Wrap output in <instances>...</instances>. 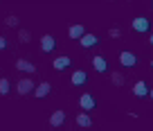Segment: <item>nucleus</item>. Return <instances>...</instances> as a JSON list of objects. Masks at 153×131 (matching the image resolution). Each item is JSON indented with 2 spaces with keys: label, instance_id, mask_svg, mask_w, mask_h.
Masks as SVG:
<instances>
[{
  "label": "nucleus",
  "instance_id": "nucleus-20",
  "mask_svg": "<svg viewBox=\"0 0 153 131\" xmlns=\"http://www.w3.org/2000/svg\"><path fill=\"white\" fill-rule=\"evenodd\" d=\"M7 48V39H2V36H0V50H5Z\"/></svg>",
  "mask_w": 153,
  "mask_h": 131
},
{
  "label": "nucleus",
  "instance_id": "nucleus-11",
  "mask_svg": "<svg viewBox=\"0 0 153 131\" xmlns=\"http://www.w3.org/2000/svg\"><path fill=\"white\" fill-rule=\"evenodd\" d=\"M92 66H95L97 73H106V68H108V63H106L104 57H95V59H92Z\"/></svg>",
  "mask_w": 153,
  "mask_h": 131
},
{
  "label": "nucleus",
  "instance_id": "nucleus-22",
  "mask_svg": "<svg viewBox=\"0 0 153 131\" xmlns=\"http://www.w3.org/2000/svg\"><path fill=\"white\" fill-rule=\"evenodd\" d=\"M149 95H151V97H153V88H151V91H149Z\"/></svg>",
  "mask_w": 153,
  "mask_h": 131
},
{
  "label": "nucleus",
  "instance_id": "nucleus-17",
  "mask_svg": "<svg viewBox=\"0 0 153 131\" xmlns=\"http://www.w3.org/2000/svg\"><path fill=\"white\" fill-rule=\"evenodd\" d=\"M7 27H16V25H18V18H16V16H7Z\"/></svg>",
  "mask_w": 153,
  "mask_h": 131
},
{
  "label": "nucleus",
  "instance_id": "nucleus-14",
  "mask_svg": "<svg viewBox=\"0 0 153 131\" xmlns=\"http://www.w3.org/2000/svg\"><path fill=\"white\" fill-rule=\"evenodd\" d=\"M72 63V59H68V57H59V59H54V68L56 70H63V68H68Z\"/></svg>",
  "mask_w": 153,
  "mask_h": 131
},
{
  "label": "nucleus",
  "instance_id": "nucleus-21",
  "mask_svg": "<svg viewBox=\"0 0 153 131\" xmlns=\"http://www.w3.org/2000/svg\"><path fill=\"white\" fill-rule=\"evenodd\" d=\"M149 43H151V45H153V34H151V39H149Z\"/></svg>",
  "mask_w": 153,
  "mask_h": 131
},
{
  "label": "nucleus",
  "instance_id": "nucleus-12",
  "mask_svg": "<svg viewBox=\"0 0 153 131\" xmlns=\"http://www.w3.org/2000/svg\"><path fill=\"white\" fill-rule=\"evenodd\" d=\"M63 120H65V113L56 111V113H52V118H50V124H52V127H61Z\"/></svg>",
  "mask_w": 153,
  "mask_h": 131
},
{
  "label": "nucleus",
  "instance_id": "nucleus-7",
  "mask_svg": "<svg viewBox=\"0 0 153 131\" xmlns=\"http://www.w3.org/2000/svg\"><path fill=\"white\" fill-rule=\"evenodd\" d=\"M54 45H56V41H54L50 34H45L43 39H41V48H43V52H52Z\"/></svg>",
  "mask_w": 153,
  "mask_h": 131
},
{
  "label": "nucleus",
  "instance_id": "nucleus-1",
  "mask_svg": "<svg viewBox=\"0 0 153 131\" xmlns=\"http://www.w3.org/2000/svg\"><path fill=\"white\" fill-rule=\"evenodd\" d=\"M34 82H32V77H25V79H20L18 82V86H16V91L20 93V95H27V93H32L34 91Z\"/></svg>",
  "mask_w": 153,
  "mask_h": 131
},
{
  "label": "nucleus",
  "instance_id": "nucleus-3",
  "mask_svg": "<svg viewBox=\"0 0 153 131\" xmlns=\"http://www.w3.org/2000/svg\"><path fill=\"white\" fill-rule=\"evenodd\" d=\"M16 68L23 70V73H29V75L36 73V66H34V63H29V61H25V59H18V61H16Z\"/></svg>",
  "mask_w": 153,
  "mask_h": 131
},
{
  "label": "nucleus",
  "instance_id": "nucleus-19",
  "mask_svg": "<svg viewBox=\"0 0 153 131\" xmlns=\"http://www.w3.org/2000/svg\"><path fill=\"white\" fill-rule=\"evenodd\" d=\"M20 41H23V43H27V41H29V34H27V32H20Z\"/></svg>",
  "mask_w": 153,
  "mask_h": 131
},
{
  "label": "nucleus",
  "instance_id": "nucleus-8",
  "mask_svg": "<svg viewBox=\"0 0 153 131\" xmlns=\"http://www.w3.org/2000/svg\"><path fill=\"white\" fill-rule=\"evenodd\" d=\"M86 79H88L86 70H74V73H72V84H74V86H81V84H86Z\"/></svg>",
  "mask_w": 153,
  "mask_h": 131
},
{
  "label": "nucleus",
  "instance_id": "nucleus-2",
  "mask_svg": "<svg viewBox=\"0 0 153 131\" xmlns=\"http://www.w3.org/2000/svg\"><path fill=\"white\" fill-rule=\"evenodd\" d=\"M120 63L131 68V66H135V63H137V57H135L133 52H122V54H120Z\"/></svg>",
  "mask_w": 153,
  "mask_h": 131
},
{
  "label": "nucleus",
  "instance_id": "nucleus-6",
  "mask_svg": "<svg viewBox=\"0 0 153 131\" xmlns=\"http://www.w3.org/2000/svg\"><path fill=\"white\" fill-rule=\"evenodd\" d=\"M50 93H52V86H50L48 82L38 84V86L34 88V95H36V97H45V95H50Z\"/></svg>",
  "mask_w": 153,
  "mask_h": 131
},
{
  "label": "nucleus",
  "instance_id": "nucleus-15",
  "mask_svg": "<svg viewBox=\"0 0 153 131\" xmlns=\"http://www.w3.org/2000/svg\"><path fill=\"white\" fill-rule=\"evenodd\" d=\"M76 124L88 129V127L92 124V120H90V115H88V113H79V115H76Z\"/></svg>",
  "mask_w": 153,
  "mask_h": 131
},
{
  "label": "nucleus",
  "instance_id": "nucleus-5",
  "mask_svg": "<svg viewBox=\"0 0 153 131\" xmlns=\"http://www.w3.org/2000/svg\"><path fill=\"white\" fill-rule=\"evenodd\" d=\"M68 34H70V39H81V36L86 34V27H83L81 23H76V25H72V27L68 29Z\"/></svg>",
  "mask_w": 153,
  "mask_h": 131
},
{
  "label": "nucleus",
  "instance_id": "nucleus-16",
  "mask_svg": "<svg viewBox=\"0 0 153 131\" xmlns=\"http://www.w3.org/2000/svg\"><path fill=\"white\" fill-rule=\"evenodd\" d=\"M9 93V79H0V95Z\"/></svg>",
  "mask_w": 153,
  "mask_h": 131
},
{
  "label": "nucleus",
  "instance_id": "nucleus-13",
  "mask_svg": "<svg viewBox=\"0 0 153 131\" xmlns=\"http://www.w3.org/2000/svg\"><path fill=\"white\" fill-rule=\"evenodd\" d=\"M133 29L135 32H146L149 29V20L146 18H135L133 20Z\"/></svg>",
  "mask_w": 153,
  "mask_h": 131
},
{
  "label": "nucleus",
  "instance_id": "nucleus-9",
  "mask_svg": "<svg viewBox=\"0 0 153 131\" xmlns=\"http://www.w3.org/2000/svg\"><path fill=\"white\" fill-rule=\"evenodd\" d=\"M133 93H135L137 97H146V95H149V86H146L144 82H135V86H133Z\"/></svg>",
  "mask_w": 153,
  "mask_h": 131
},
{
  "label": "nucleus",
  "instance_id": "nucleus-10",
  "mask_svg": "<svg viewBox=\"0 0 153 131\" xmlns=\"http://www.w3.org/2000/svg\"><path fill=\"white\" fill-rule=\"evenodd\" d=\"M79 43H81L83 48H92V45H97V36L95 34H83L81 39H79Z\"/></svg>",
  "mask_w": 153,
  "mask_h": 131
},
{
  "label": "nucleus",
  "instance_id": "nucleus-18",
  "mask_svg": "<svg viewBox=\"0 0 153 131\" xmlns=\"http://www.w3.org/2000/svg\"><path fill=\"white\" fill-rule=\"evenodd\" d=\"M113 84H115V86H120V84H124V77H122L120 73H115V75H113Z\"/></svg>",
  "mask_w": 153,
  "mask_h": 131
},
{
  "label": "nucleus",
  "instance_id": "nucleus-23",
  "mask_svg": "<svg viewBox=\"0 0 153 131\" xmlns=\"http://www.w3.org/2000/svg\"><path fill=\"white\" fill-rule=\"evenodd\" d=\"M151 66H153V61H151Z\"/></svg>",
  "mask_w": 153,
  "mask_h": 131
},
{
  "label": "nucleus",
  "instance_id": "nucleus-4",
  "mask_svg": "<svg viewBox=\"0 0 153 131\" xmlns=\"http://www.w3.org/2000/svg\"><path fill=\"white\" fill-rule=\"evenodd\" d=\"M79 104H81L83 111H92V109H95V100H92V95H88V93L79 97Z\"/></svg>",
  "mask_w": 153,
  "mask_h": 131
}]
</instances>
